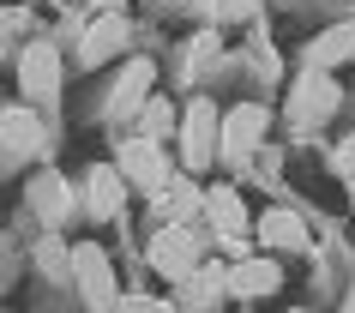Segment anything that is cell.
Masks as SVG:
<instances>
[{"label":"cell","mask_w":355,"mask_h":313,"mask_svg":"<svg viewBox=\"0 0 355 313\" xmlns=\"http://www.w3.org/2000/svg\"><path fill=\"white\" fill-rule=\"evenodd\" d=\"M121 175L139 181V187H150V193H163V187H168V157H163V145H157V139H132V145L121 151Z\"/></svg>","instance_id":"obj_5"},{"label":"cell","mask_w":355,"mask_h":313,"mask_svg":"<svg viewBox=\"0 0 355 313\" xmlns=\"http://www.w3.org/2000/svg\"><path fill=\"white\" fill-rule=\"evenodd\" d=\"M168 133H175V109H168L163 96H150L145 103V133H139V139H157V145H163Z\"/></svg>","instance_id":"obj_17"},{"label":"cell","mask_w":355,"mask_h":313,"mask_svg":"<svg viewBox=\"0 0 355 313\" xmlns=\"http://www.w3.org/2000/svg\"><path fill=\"white\" fill-rule=\"evenodd\" d=\"M121 49H127V19H121V12H103V19L85 31V42H78V60H85V67H103V60L121 55Z\"/></svg>","instance_id":"obj_8"},{"label":"cell","mask_w":355,"mask_h":313,"mask_svg":"<svg viewBox=\"0 0 355 313\" xmlns=\"http://www.w3.org/2000/svg\"><path fill=\"white\" fill-rule=\"evenodd\" d=\"M337 169H343V175H355V145H337Z\"/></svg>","instance_id":"obj_21"},{"label":"cell","mask_w":355,"mask_h":313,"mask_svg":"<svg viewBox=\"0 0 355 313\" xmlns=\"http://www.w3.org/2000/svg\"><path fill=\"white\" fill-rule=\"evenodd\" d=\"M150 60H132L127 73H121V85H114V96H109V115H132V109H145L150 103Z\"/></svg>","instance_id":"obj_12"},{"label":"cell","mask_w":355,"mask_h":313,"mask_svg":"<svg viewBox=\"0 0 355 313\" xmlns=\"http://www.w3.org/2000/svg\"><path fill=\"white\" fill-rule=\"evenodd\" d=\"M295 313H307V307H295Z\"/></svg>","instance_id":"obj_23"},{"label":"cell","mask_w":355,"mask_h":313,"mask_svg":"<svg viewBox=\"0 0 355 313\" xmlns=\"http://www.w3.org/2000/svg\"><path fill=\"white\" fill-rule=\"evenodd\" d=\"M259 139H265V109H259V103L229 109V121H223V157H229V163H247Z\"/></svg>","instance_id":"obj_6"},{"label":"cell","mask_w":355,"mask_h":313,"mask_svg":"<svg viewBox=\"0 0 355 313\" xmlns=\"http://www.w3.org/2000/svg\"><path fill=\"white\" fill-rule=\"evenodd\" d=\"M193 253H199V247H193V235L181 229V223H168L163 235L150 241V265H157L163 277H193Z\"/></svg>","instance_id":"obj_7"},{"label":"cell","mask_w":355,"mask_h":313,"mask_svg":"<svg viewBox=\"0 0 355 313\" xmlns=\"http://www.w3.org/2000/svg\"><path fill=\"white\" fill-rule=\"evenodd\" d=\"M223 151V127H217V103L211 96H193L187 103V121H181V163L199 175V169L211 163Z\"/></svg>","instance_id":"obj_1"},{"label":"cell","mask_w":355,"mask_h":313,"mask_svg":"<svg viewBox=\"0 0 355 313\" xmlns=\"http://www.w3.org/2000/svg\"><path fill=\"white\" fill-rule=\"evenodd\" d=\"M85 193H91V211H96V217H114V211L127 205V175H121V169H91Z\"/></svg>","instance_id":"obj_11"},{"label":"cell","mask_w":355,"mask_h":313,"mask_svg":"<svg viewBox=\"0 0 355 313\" xmlns=\"http://www.w3.org/2000/svg\"><path fill=\"white\" fill-rule=\"evenodd\" d=\"M277 283H283L277 259H241V265H235V277H229V289L241 295V301H253V295H271Z\"/></svg>","instance_id":"obj_10"},{"label":"cell","mask_w":355,"mask_h":313,"mask_svg":"<svg viewBox=\"0 0 355 313\" xmlns=\"http://www.w3.org/2000/svg\"><path fill=\"white\" fill-rule=\"evenodd\" d=\"M259 241L265 247H307V223L295 211H265L259 217Z\"/></svg>","instance_id":"obj_14"},{"label":"cell","mask_w":355,"mask_h":313,"mask_svg":"<svg viewBox=\"0 0 355 313\" xmlns=\"http://www.w3.org/2000/svg\"><path fill=\"white\" fill-rule=\"evenodd\" d=\"M355 55V24H331L325 37L307 49V67H319V73H331L337 60H349Z\"/></svg>","instance_id":"obj_13"},{"label":"cell","mask_w":355,"mask_h":313,"mask_svg":"<svg viewBox=\"0 0 355 313\" xmlns=\"http://www.w3.org/2000/svg\"><path fill=\"white\" fill-rule=\"evenodd\" d=\"M19 78H24V96H37V103L60 96V49L55 42H31L19 60Z\"/></svg>","instance_id":"obj_2"},{"label":"cell","mask_w":355,"mask_h":313,"mask_svg":"<svg viewBox=\"0 0 355 313\" xmlns=\"http://www.w3.org/2000/svg\"><path fill=\"white\" fill-rule=\"evenodd\" d=\"M31 205H37L42 223H67L73 217V187L60 181V175H37L31 181Z\"/></svg>","instance_id":"obj_9"},{"label":"cell","mask_w":355,"mask_h":313,"mask_svg":"<svg viewBox=\"0 0 355 313\" xmlns=\"http://www.w3.org/2000/svg\"><path fill=\"white\" fill-rule=\"evenodd\" d=\"M73 265H78V283H85V295H91V307L109 313L114 307V265H109V253L85 241V247H73Z\"/></svg>","instance_id":"obj_4"},{"label":"cell","mask_w":355,"mask_h":313,"mask_svg":"<svg viewBox=\"0 0 355 313\" xmlns=\"http://www.w3.org/2000/svg\"><path fill=\"white\" fill-rule=\"evenodd\" d=\"M127 313H175V307H168V301H150V295H132Z\"/></svg>","instance_id":"obj_20"},{"label":"cell","mask_w":355,"mask_h":313,"mask_svg":"<svg viewBox=\"0 0 355 313\" xmlns=\"http://www.w3.org/2000/svg\"><path fill=\"white\" fill-rule=\"evenodd\" d=\"M337 103H343V96H337L331 73H319V67H307V73L295 78V91H289V109H295V121H325Z\"/></svg>","instance_id":"obj_3"},{"label":"cell","mask_w":355,"mask_h":313,"mask_svg":"<svg viewBox=\"0 0 355 313\" xmlns=\"http://www.w3.org/2000/svg\"><path fill=\"white\" fill-rule=\"evenodd\" d=\"M205 12H211L217 24H235V19H253V12H259V0H211Z\"/></svg>","instance_id":"obj_19"},{"label":"cell","mask_w":355,"mask_h":313,"mask_svg":"<svg viewBox=\"0 0 355 313\" xmlns=\"http://www.w3.org/2000/svg\"><path fill=\"white\" fill-rule=\"evenodd\" d=\"M91 6H103V12H121V0H91Z\"/></svg>","instance_id":"obj_22"},{"label":"cell","mask_w":355,"mask_h":313,"mask_svg":"<svg viewBox=\"0 0 355 313\" xmlns=\"http://www.w3.org/2000/svg\"><path fill=\"white\" fill-rule=\"evenodd\" d=\"M37 145H42V133L31 121V109H6V157L24 163V157H37Z\"/></svg>","instance_id":"obj_15"},{"label":"cell","mask_w":355,"mask_h":313,"mask_svg":"<svg viewBox=\"0 0 355 313\" xmlns=\"http://www.w3.org/2000/svg\"><path fill=\"white\" fill-rule=\"evenodd\" d=\"M211 223H217V229H229V235H235V229L247 223L241 193H235V187H217V193H211Z\"/></svg>","instance_id":"obj_16"},{"label":"cell","mask_w":355,"mask_h":313,"mask_svg":"<svg viewBox=\"0 0 355 313\" xmlns=\"http://www.w3.org/2000/svg\"><path fill=\"white\" fill-rule=\"evenodd\" d=\"M193 205H199L193 181H168V187H163V217H168V223H181V217L193 211Z\"/></svg>","instance_id":"obj_18"}]
</instances>
